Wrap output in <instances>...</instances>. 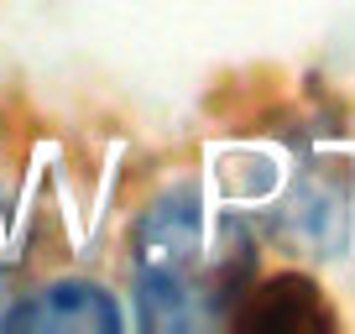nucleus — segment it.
I'll list each match as a JSON object with an SVG mask.
<instances>
[{
  "instance_id": "obj_1",
  "label": "nucleus",
  "mask_w": 355,
  "mask_h": 334,
  "mask_svg": "<svg viewBox=\"0 0 355 334\" xmlns=\"http://www.w3.org/2000/svg\"><path fill=\"white\" fill-rule=\"evenodd\" d=\"M136 277H141V313L157 329L193 324L199 308L193 298L204 292L199 277V214L193 204H162L141 225V251H136Z\"/></svg>"
},
{
  "instance_id": "obj_3",
  "label": "nucleus",
  "mask_w": 355,
  "mask_h": 334,
  "mask_svg": "<svg viewBox=\"0 0 355 334\" xmlns=\"http://www.w3.org/2000/svg\"><path fill=\"white\" fill-rule=\"evenodd\" d=\"M241 329H282V334H293V329H329L334 324V313L324 308V292L313 288L309 277H272V282H261V288H251L245 292V308L241 313H230Z\"/></svg>"
},
{
  "instance_id": "obj_2",
  "label": "nucleus",
  "mask_w": 355,
  "mask_h": 334,
  "mask_svg": "<svg viewBox=\"0 0 355 334\" xmlns=\"http://www.w3.org/2000/svg\"><path fill=\"white\" fill-rule=\"evenodd\" d=\"M121 324L110 292L94 282H53L32 292L6 313V329H84V334H110Z\"/></svg>"
}]
</instances>
